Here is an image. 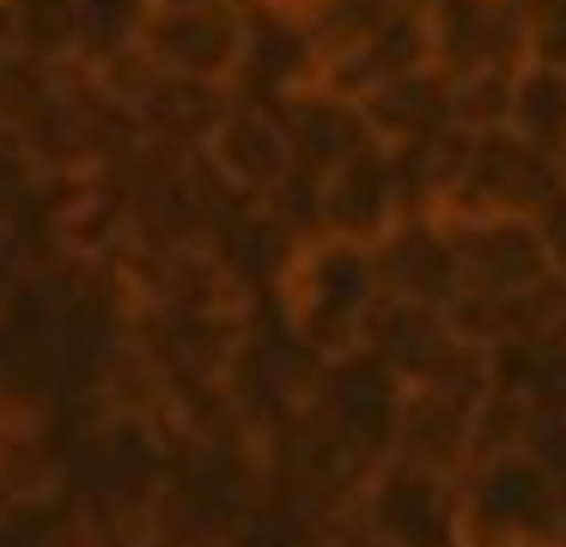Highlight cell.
<instances>
[{
  "label": "cell",
  "mask_w": 566,
  "mask_h": 547,
  "mask_svg": "<svg viewBox=\"0 0 566 547\" xmlns=\"http://www.w3.org/2000/svg\"><path fill=\"white\" fill-rule=\"evenodd\" d=\"M274 292H281L286 335H293L317 365H335V359L366 353L371 316H378V304H384V274H378V255H371L366 243L311 231V238H298V250L286 255Z\"/></svg>",
  "instance_id": "6da1fadb"
},
{
  "label": "cell",
  "mask_w": 566,
  "mask_h": 547,
  "mask_svg": "<svg viewBox=\"0 0 566 547\" xmlns=\"http://www.w3.org/2000/svg\"><path fill=\"white\" fill-rule=\"evenodd\" d=\"M250 49V0H159L140 31L147 67L196 85H238Z\"/></svg>",
  "instance_id": "7a4b0ae2"
},
{
  "label": "cell",
  "mask_w": 566,
  "mask_h": 547,
  "mask_svg": "<svg viewBox=\"0 0 566 547\" xmlns=\"http://www.w3.org/2000/svg\"><path fill=\"white\" fill-rule=\"evenodd\" d=\"M201 152H208V170L226 189L256 201V207H274L286 194V182L305 177L286 116L274 104H256V97H244V104L232 97L226 116L213 122V134L201 140Z\"/></svg>",
  "instance_id": "3957f363"
},
{
  "label": "cell",
  "mask_w": 566,
  "mask_h": 547,
  "mask_svg": "<svg viewBox=\"0 0 566 547\" xmlns=\"http://www.w3.org/2000/svg\"><path fill=\"white\" fill-rule=\"evenodd\" d=\"M311 201H317V231L366 243V250H378V243L415 213L408 182H402V158L378 140H371L366 152H354L347 165L323 170V177L311 182Z\"/></svg>",
  "instance_id": "277c9868"
},
{
  "label": "cell",
  "mask_w": 566,
  "mask_h": 547,
  "mask_svg": "<svg viewBox=\"0 0 566 547\" xmlns=\"http://www.w3.org/2000/svg\"><path fill=\"white\" fill-rule=\"evenodd\" d=\"M505 128L530 140L536 152L566 158V67L554 61H524L512 80V122Z\"/></svg>",
  "instance_id": "5b68a950"
},
{
  "label": "cell",
  "mask_w": 566,
  "mask_h": 547,
  "mask_svg": "<svg viewBox=\"0 0 566 547\" xmlns=\"http://www.w3.org/2000/svg\"><path fill=\"white\" fill-rule=\"evenodd\" d=\"M536 238H542V255H548V274L554 280H566V177H560V189L548 194V201L536 207Z\"/></svg>",
  "instance_id": "8992f818"
},
{
  "label": "cell",
  "mask_w": 566,
  "mask_h": 547,
  "mask_svg": "<svg viewBox=\"0 0 566 547\" xmlns=\"http://www.w3.org/2000/svg\"><path fill=\"white\" fill-rule=\"evenodd\" d=\"M560 170H566V158H560Z\"/></svg>",
  "instance_id": "52a82bcc"
}]
</instances>
